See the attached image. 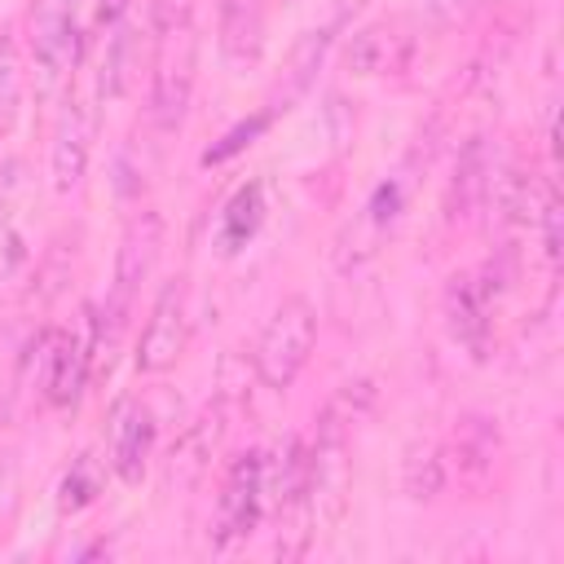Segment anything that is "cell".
<instances>
[{
    "instance_id": "6da1fadb",
    "label": "cell",
    "mask_w": 564,
    "mask_h": 564,
    "mask_svg": "<svg viewBox=\"0 0 564 564\" xmlns=\"http://www.w3.org/2000/svg\"><path fill=\"white\" fill-rule=\"evenodd\" d=\"M313 344H317V308L304 295H286L269 313V322H264V330L256 339V375H260V383L273 388V392L291 388L295 375L308 366Z\"/></svg>"
},
{
    "instance_id": "7a4b0ae2",
    "label": "cell",
    "mask_w": 564,
    "mask_h": 564,
    "mask_svg": "<svg viewBox=\"0 0 564 564\" xmlns=\"http://www.w3.org/2000/svg\"><path fill=\"white\" fill-rule=\"evenodd\" d=\"M194 66H198V35L194 26L154 31V75H150V123L159 132H176L185 123L194 97Z\"/></svg>"
},
{
    "instance_id": "3957f363",
    "label": "cell",
    "mask_w": 564,
    "mask_h": 564,
    "mask_svg": "<svg viewBox=\"0 0 564 564\" xmlns=\"http://www.w3.org/2000/svg\"><path fill=\"white\" fill-rule=\"evenodd\" d=\"M159 251H163V216L145 207V212H137V216L123 225V238H119V256H115V286H110L106 313L97 317V322H110L106 344L123 330V317H128V308H132V295H137V286L154 273Z\"/></svg>"
},
{
    "instance_id": "277c9868",
    "label": "cell",
    "mask_w": 564,
    "mask_h": 564,
    "mask_svg": "<svg viewBox=\"0 0 564 564\" xmlns=\"http://www.w3.org/2000/svg\"><path fill=\"white\" fill-rule=\"evenodd\" d=\"M264 516V449H247L229 463L220 498H216V520H212V546L229 551L242 538L256 533Z\"/></svg>"
},
{
    "instance_id": "5b68a950",
    "label": "cell",
    "mask_w": 564,
    "mask_h": 564,
    "mask_svg": "<svg viewBox=\"0 0 564 564\" xmlns=\"http://www.w3.org/2000/svg\"><path fill=\"white\" fill-rule=\"evenodd\" d=\"M189 339V278H167L150 304V317L137 339V370L163 375L181 361Z\"/></svg>"
},
{
    "instance_id": "8992f818",
    "label": "cell",
    "mask_w": 564,
    "mask_h": 564,
    "mask_svg": "<svg viewBox=\"0 0 564 564\" xmlns=\"http://www.w3.org/2000/svg\"><path fill=\"white\" fill-rule=\"evenodd\" d=\"M445 326H449V335H454L458 348H467L471 357H485L489 326H494V286H489V273L467 269V273H454L445 282Z\"/></svg>"
},
{
    "instance_id": "52a82bcc",
    "label": "cell",
    "mask_w": 564,
    "mask_h": 564,
    "mask_svg": "<svg viewBox=\"0 0 564 564\" xmlns=\"http://www.w3.org/2000/svg\"><path fill=\"white\" fill-rule=\"evenodd\" d=\"M225 405H207L167 449V485L172 489H194L203 480V471L212 467V454L225 441Z\"/></svg>"
},
{
    "instance_id": "ba28073f",
    "label": "cell",
    "mask_w": 564,
    "mask_h": 564,
    "mask_svg": "<svg viewBox=\"0 0 564 564\" xmlns=\"http://www.w3.org/2000/svg\"><path fill=\"white\" fill-rule=\"evenodd\" d=\"M494 176H498V167H494L489 141H485V137H471V141L458 150L454 176H449V185H445V220H454V225L471 220V216L485 207V198H489V189H494Z\"/></svg>"
},
{
    "instance_id": "9c48e42d",
    "label": "cell",
    "mask_w": 564,
    "mask_h": 564,
    "mask_svg": "<svg viewBox=\"0 0 564 564\" xmlns=\"http://www.w3.org/2000/svg\"><path fill=\"white\" fill-rule=\"evenodd\" d=\"M75 62H79L75 9L40 4V18H35V75H40V88L53 93V88L70 75Z\"/></svg>"
},
{
    "instance_id": "30bf717a",
    "label": "cell",
    "mask_w": 564,
    "mask_h": 564,
    "mask_svg": "<svg viewBox=\"0 0 564 564\" xmlns=\"http://www.w3.org/2000/svg\"><path fill=\"white\" fill-rule=\"evenodd\" d=\"M154 454V414L141 401H123L110 427V467L123 485H141Z\"/></svg>"
},
{
    "instance_id": "8fae6325",
    "label": "cell",
    "mask_w": 564,
    "mask_h": 564,
    "mask_svg": "<svg viewBox=\"0 0 564 564\" xmlns=\"http://www.w3.org/2000/svg\"><path fill=\"white\" fill-rule=\"evenodd\" d=\"M44 397L48 405L66 410L79 401L84 392V379H88V339L84 335H70V330H48L44 335Z\"/></svg>"
},
{
    "instance_id": "7c38bea8",
    "label": "cell",
    "mask_w": 564,
    "mask_h": 564,
    "mask_svg": "<svg viewBox=\"0 0 564 564\" xmlns=\"http://www.w3.org/2000/svg\"><path fill=\"white\" fill-rule=\"evenodd\" d=\"M88 154H93V115L79 101H70L62 110V123L53 132V154H48V176H53L57 194L79 189V181L88 172Z\"/></svg>"
},
{
    "instance_id": "4fadbf2b",
    "label": "cell",
    "mask_w": 564,
    "mask_h": 564,
    "mask_svg": "<svg viewBox=\"0 0 564 564\" xmlns=\"http://www.w3.org/2000/svg\"><path fill=\"white\" fill-rule=\"evenodd\" d=\"M304 489H308V445L300 436H286L273 454H264V511L282 516L300 507Z\"/></svg>"
},
{
    "instance_id": "5bb4252c",
    "label": "cell",
    "mask_w": 564,
    "mask_h": 564,
    "mask_svg": "<svg viewBox=\"0 0 564 564\" xmlns=\"http://www.w3.org/2000/svg\"><path fill=\"white\" fill-rule=\"evenodd\" d=\"M410 57V35L397 26V22H370L361 26L352 40H348V70L352 75H388V70H401Z\"/></svg>"
},
{
    "instance_id": "9a60e30c",
    "label": "cell",
    "mask_w": 564,
    "mask_h": 564,
    "mask_svg": "<svg viewBox=\"0 0 564 564\" xmlns=\"http://www.w3.org/2000/svg\"><path fill=\"white\" fill-rule=\"evenodd\" d=\"M494 454H498V427L485 414H463L454 436H449V454H445V471L449 463L458 467L463 480H485L494 471Z\"/></svg>"
},
{
    "instance_id": "2e32d148",
    "label": "cell",
    "mask_w": 564,
    "mask_h": 564,
    "mask_svg": "<svg viewBox=\"0 0 564 564\" xmlns=\"http://www.w3.org/2000/svg\"><path fill=\"white\" fill-rule=\"evenodd\" d=\"M137 70H141V31L123 18L119 26H110L106 57H101V70H97V93L106 101H123L137 84Z\"/></svg>"
},
{
    "instance_id": "e0dca14e",
    "label": "cell",
    "mask_w": 564,
    "mask_h": 564,
    "mask_svg": "<svg viewBox=\"0 0 564 564\" xmlns=\"http://www.w3.org/2000/svg\"><path fill=\"white\" fill-rule=\"evenodd\" d=\"M260 220H264V189H260V185H242V189L225 203V212H220V247H225V251L247 247V242L256 238Z\"/></svg>"
},
{
    "instance_id": "ac0fdd59",
    "label": "cell",
    "mask_w": 564,
    "mask_h": 564,
    "mask_svg": "<svg viewBox=\"0 0 564 564\" xmlns=\"http://www.w3.org/2000/svg\"><path fill=\"white\" fill-rule=\"evenodd\" d=\"M449 471H445V449L441 445H414L401 463V485L414 502H432L445 489Z\"/></svg>"
},
{
    "instance_id": "d6986e66",
    "label": "cell",
    "mask_w": 564,
    "mask_h": 564,
    "mask_svg": "<svg viewBox=\"0 0 564 564\" xmlns=\"http://www.w3.org/2000/svg\"><path fill=\"white\" fill-rule=\"evenodd\" d=\"M97 494H101V463H97L93 454H79V458L62 471V480H57V507H62L66 516H75V511L93 507Z\"/></svg>"
},
{
    "instance_id": "ffe728a7",
    "label": "cell",
    "mask_w": 564,
    "mask_h": 564,
    "mask_svg": "<svg viewBox=\"0 0 564 564\" xmlns=\"http://www.w3.org/2000/svg\"><path fill=\"white\" fill-rule=\"evenodd\" d=\"M264 128H269V115H256V119H247V123L229 128V132L220 137V145H212V150L203 154V163H225V159H234V154H238V150H247Z\"/></svg>"
},
{
    "instance_id": "44dd1931",
    "label": "cell",
    "mask_w": 564,
    "mask_h": 564,
    "mask_svg": "<svg viewBox=\"0 0 564 564\" xmlns=\"http://www.w3.org/2000/svg\"><path fill=\"white\" fill-rule=\"evenodd\" d=\"M198 0H154L150 4V31H167V26H194Z\"/></svg>"
},
{
    "instance_id": "7402d4cb",
    "label": "cell",
    "mask_w": 564,
    "mask_h": 564,
    "mask_svg": "<svg viewBox=\"0 0 564 564\" xmlns=\"http://www.w3.org/2000/svg\"><path fill=\"white\" fill-rule=\"evenodd\" d=\"M13 101H18V57H13V44L0 40V132L13 115Z\"/></svg>"
},
{
    "instance_id": "603a6c76",
    "label": "cell",
    "mask_w": 564,
    "mask_h": 564,
    "mask_svg": "<svg viewBox=\"0 0 564 564\" xmlns=\"http://www.w3.org/2000/svg\"><path fill=\"white\" fill-rule=\"evenodd\" d=\"M18 189H22V163L18 159H4L0 163V229L9 225V212H13Z\"/></svg>"
},
{
    "instance_id": "cb8c5ba5",
    "label": "cell",
    "mask_w": 564,
    "mask_h": 564,
    "mask_svg": "<svg viewBox=\"0 0 564 564\" xmlns=\"http://www.w3.org/2000/svg\"><path fill=\"white\" fill-rule=\"evenodd\" d=\"M123 18H128V0H93V22H97L101 31L119 26Z\"/></svg>"
},
{
    "instance_id": "d4e9b609",
    "label": "cell",
    "mask_w": 564,
    "mask_h": 564,
    "mask_svg": "<svg viewBox=\"0 0 564 564\" xmlns=\"http://www.w3.org/2000/svg\"><path fill=\"white\" fill-rule=\"evenodd\" d=\"M463 4H471V0H436V13H445V18H449V13H458Z\"/></svg>"
},
{
    "instance_id": "484cf974",
    "label": "cell",
    "mask_w": 564,
    "mask_h": 564,
    "mask_svg": "<svg viewBox=\"0 0 564 564\" xmlns=\"http://www.w3.org/2000/svg\"><path fill=\"white\" fill-rule=\"evenodd\" d=\"M247 4H251V0H220V18H225V13H238V9H247Z\"/></svg>"
},
{
    "instance_id": "4316f807",
    "label": "cell",
    "mask_w": 564,
    "mask_h": 564,
    "mask_svg": "<svg viewBox=\"0 0 564 564\" xmlns=\"http://www.w3.org/2000/svg\"><path fill=\"white\" fill-rule=\"evenodd\" d=\"M9 471H13V467H9V463H0V494L9 489Z\"/></svg>"
},
{
    "instance_id": "83f0119b",
    "label": "cell",
    "mask_w": 564,
    "mask_h": 564,
    "mask_svg": "<svg viewBox=\"0 0 564 564\" xmlns=\"http://www.w3.org/2000/svg\"><path fill=\"white\" fill-rule=\"evenodd\" d=\"M44 4H53V9H75V0H44Z\"/></svg>"
}]
</instances>
